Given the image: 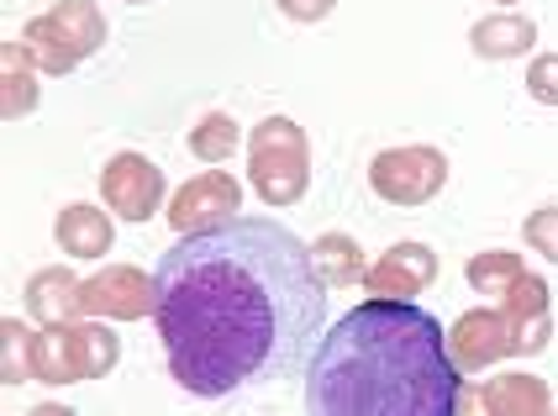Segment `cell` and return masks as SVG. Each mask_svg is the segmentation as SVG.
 <instances>
[{
  "label": "cell",
  "instance_id": "9",
  "mask_svg": "<svg viewBox=\"0 0 558 416\" xmlns=\"http://www.w3.org/2000/svg\"><path fill=\"white\" fill-rule=\"evenodd\" d=\"M100 200L122 217V222H148L163 206V169L143 154H117L100 169Z\"/></svg>",
  "mask_w": 558,
  "mask_h": 416
},
{
  "label": "cell",
  "instance_id": "13",
  "mask_svg": "<svg viewBox=\"0 0 558 416\" xmlns=\"http://www.w3.org/2000/svg\"><path fill=\"white\" fill-rule=\"evenodd\" d=\"M548 406H554V401H548V380H537V375H500V380H485L474 395L459 390V412L543 416Z\"/></svg>",
  "mask_w": 558,
  "mask_h": 416
},
{
  "label": "cell",
  "instance_id": "20",
  "mask_svg": "<svg viewBox=\"0 0 558 416\" xmlns=\"http://www.w3.org/2000/svg\"><path fill=\"white\" fill-rule=\"evenodd\" d=\"M238 143H243V132H238V122H232L227 111H211V117H201V122L190 127V154H195L201 163L232 159Z\"/></svg>",
  "mask_w": 558,
  "mask_h": 416
},
{
  "label": "cell",
  "instance_id": "10",
  "mask_svg": "<svg viewBox=\"0 0 558 416\" xmlns=\"http://www.w3.org/2000/svg\"><path fill=\"white\" fill-rule=\"evenodd\" d=\"M448 353H453V364H459L464 375L511 358V353H517L511 317H506V311H464L459 327H453V338H448Z\"/></svg>",
  "mask_w": 558,
  "mask_h": 416
},
{
  "label": "cell",
  "instance_id": "15",
  "mask_svg": "<svg viewBox=\"0 0 558 416\" xmlns=\"http://www.w3.org/2000/svg\"><path fill=\"white\" fill-rule=\"evenodd\" d=\"M53 237L69 258H106L111 254V217L90 206V200H74L63 206L59 222H53Z\"/></svg>",
  "mask_w": 558,
  "mask_h": 416
},
{
  "label": "cell",
  "instance_id": "23",
  "mask_svg": "<svg viewBox=\"0 0 558 416\" xmlns=\"http://www.w3.org/2000/svg\"><path fill=\"white\" fill-rule=\"evenodd\" d=\"M527 96L537 106H558V53H543L527 64Z\"/></svg>",
  "mask_w": 558,
  "mask_h": 416
},
{
  "label": "cell",
  "instance_id": "22",
  "mask_svg": "<svg viewBox=\"0 0 558 416\" xmlns=\"http://www.w3.org/2000/svg\"><path fill=\"white\" fill-rule=\"evenodd\" d=\"M522 237H527L532 254H543L548 264H558V206H537L522 227Z\"/></svg>",
  "mask_w": 558,
  "mask_h": 416
},
{
  "label": "cell",
  "instance_id": "26",
  "mask_svg": "<svg viewBox=\"0 0 558 416\" xmlns=\"http://www.w3.org/2000/svg\"><path fill=\"white\" fill-rule=\"evenodd\" d=\"M500 5H517V0H500Z\"/></svg>",
  "mask_w": 558,
  "mask_h": 416
},
{
  "label": "cell",
  "instance_id": "8",
  "mask_svg": "<svg viewBox=\"0 0 558 416\" xmlns=\"http://www.w3.org/2000/svg\"><path fill=\"white\" fill-rule=\"evenodd\" d=\"M238 211H243V185H238L232 174H221V169H206V174H195L190 185L174 191L163 217H169V227H174L180 237H190V232L232 222Z\"/></svg>",
  "mask_w": 558,
  "mask_h": 416
},
{
  "label": "cell",
  "instance_id": "21",
  "mask_svg": "<svg viewBox=\"0 0 558 416\" xmlns=\"http://www.w3.org/2000/svg\"><path fill=\"white\" fill-rule=\"evenodd\" d=\"M27 327L16 317H5L0 321V380L5 384H27L32 380V369H27Z\"/></svg>",
  "mask_w": 558,
  "mask_h": 416
},
{
  "label": "cell",
  "instance_id": "25",
  "mask_svg": "<svg viewBox=\"0 0 558 416\" xmlns=\"http://www.w3.org/2000/svg\"><path fill=\"white\" fill-rule=\"evenodd\" d=\"M126 5H148V0H126Z\"/></svg>",
  "mask_w": 558,
  "mask_h": 416
},
{
  "label": "cell",
  "instance_id": "19",
  "mask_svg": "<svg viewBox=\"0 0 558 416\" xmlns=\"http://www.w3.org/2000/svg\"><path fill=\"white\" fill-rule=\"evenodd\" d=\"M464 274H469V285L480 290V295H506V290L527 274V264H522V254L490 248V254H474V258H469Z\"/></svg>",
  "mask_w": 558,
  "mask_h": 416
},
{
  "label": "cell",
  "instance_id": "16",
  "mask_svg": "<svg viewBox=\"0 0 558 416\" xmlns=\"http://www.w3.org/2000/svg\"><path fill=\"white\" fill-rule=\"evenodd\" d=\"M0 64H5V79H0V117L16 122V117L37 111V96H43L37 74H43V69L32 64L27 42H5V48H0Z\"/></svg>",
  "mask_w": 558,
  "mask_h": 416
},
{
  "label": "cell",
  "instance_id": "6",
  "mask_svg": "<svg viewBox=\"0 0 558 416\" xmlns=\"http://www.w3.org/2000/svg\"><path fill=\"white\" fill-rule=\"evenodd\" d=\"M369 185L379 200L390 206H427L442 185H448V159L427 148V143H411V148H385L369 163Z\"/></svg>",
  "mask_w": 558,
  "mask_h": 416
},
{
  "label": "cell",
  "instance_id": "5",
  "mask_svg": "<svg viewBox=\"0 0 558 416\" xmlns=\"http://www.w3.org/2000/svg\"><path fill=\"white\" fill-rule=\"evenodd\" d=\"M22 42H27L32 64L43 74H69L106 42V16L90 0H59L48 16H32L22 27Z\"/></svg>",
  "mask_w": 558,
  "mask_h": 416
},
{
  "label": "cell",
  "instance_id": "2",
  "mask_svg": "<svg viewBox=\"0 0 558 416\" xmlns=\"http://www.w3.org/2000/svg\"><path fill=\"white\" fill-rule=\"evenodd\" d=\"M459 375L427 311L374 295L316 343L306 406L316 416H453L464 390Z\"/></svg>",
  "mask_w": 558,
  "mask_h": 416
},
{
  "label": "cell",
  "instance_id": "4",
  "mask_svg": "<svg viewBox=\"0 0 558 416\" xmlns=\"http://www.w3.org/2000/svg\"><path fill=\"white\" fill-rule=\"evenodd\" d=\"M248 180L264 206H295L311 185V143L301 122L269 117L248 132Z\"/></svg>",
  "mask_w": 558,
  "mask_h": 416
},
{
  "label": "cell",
  "instance_id": "24",
  "mask_svg": "<svg viewBox=\"0 0 558 416\" xmlns=\"http://www.w3.org/2000/svg\"><path fill=\"white\" fill-rule=\"evenodd\" d=\"M275 5L290 16V22H322V16H332L338 0H275Z\"/></svg>",
  "mask_w": 558,
  "mask_h": 416
},
{
  "label": "cell",
  "instance_id": "18",
  "mask_svg": "<svg viewBox=\"0 0 558 416\" xmlns=\"http://www.w3.org/2000/svg\"><path fill=\"white\" fill-rule=\"evenodd\" d=\"M311 258H316V269H322V280L332 290H348L364 280V248L348 237V232H322L316 243H311Z\"/></svg>",
  "mask_w": 558,
  "mask_h": 416
},
{
  "label": "cell",
  "instance_id": "11",
  "mask_svg": "<svg viewBox=\"0 0 558 416\" xmlns=\"http://www.w3.org/2000/svg\"><path fill=\"white\" fill-rule=\"evenodd\" d=\"M437 280V254L427 243H396L390 254L364 269V290L385 295V301H411L416 290H427Z\"/></svg>",
  "mask_w": 558,
  "mask_h": 416
},
{
  "label": "cell",
  "instance_id": "1",
  "mask_svg": "<svg viewBox=\"0 0 558 416\" xmlns=\"http://www.w3.org/2000/svg\"><path fill=\"white\" fill-rule=\"evenodd\" d=\"M154 317L169 375L217 401L306 358L327 317V280L284 222L232 217L163 254Z\"/></svg>",
  "mask_w": 558,
  "mask_h": 416
},
{
  "label": "cell",
  "instance_id": "12",
  "mask_svg": "<svg viewBox=\"0 0 558 416\" xmlns=\"http://www.w3.org/2000/svg\"><path fill=\"white\" fill-rule=\"evenodd\" d=\"M554 290L543 285V274H522L517 285L500 295V311L511 317V332H517V353H543L548 338H554Z\"/></svg>",
  "mask_w": 558,
  "mask_h": 416
},
{
  "label": "cell",
  "instance_id": "14",
  "mask_svg": "<svg viewBox=\"0 0 558 416\" xmlns=\"http://www.w3.org/2000/svg\"><path fill=\"white\" fill-rule=\"evenodd\" d=\"M469 48L480 53V59H522L537 48V22L532 16H517V11H500V16H485V22H474L469 27Z\"/></svg>",
  "mask_w": 558,
  "mask_h": 416
},
{
  "label": "cell",
  "instance_id": "3",
  "mask_svg": "<svg viewBox=\"0 0 558 416\" xmlns=\"http://www.w3.org/2000/svg\"><path fill=\"white\" fill-rule=\"evenodd\" d=\"M27 369L43 384H80L117 369V338L90 321H53L27 338Z\"/></svg>",
  "mask_w": 558,
  "mask_h": 416
},
{
  "label": "cell",
  "instance_id": "7",
  "mask_svg": "<svg viewBox=\"0 0 558 416\" xmlns=\"http://www.w3.org/2000/svg\"><path fill=\"white\" fill-rule=\"evenodd\" d=\"M158 311V274H143L132 264H111L90 280H80V317H154Z\"/></svg>",
  "mask_w": 558,
  "mask_h": 416
},
{
  "label": "cell",
  "instance_id": "17",
  "mask_svg": "<svg viewBox=\"0 0 558 416\" xmlns=\"http://www.w3.org/2000/svg\"><path fill=\"white\" fill-rule=\"evenodd\" d=\"M27 311L43 327L53 321H74L80 317V280L69 269H37L27 280Z\"/></svg>",
  "mask_w": 558,
  "mask_h": 416
}]
</instances>
